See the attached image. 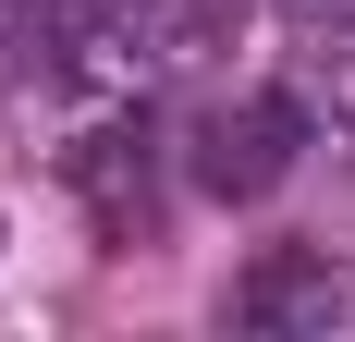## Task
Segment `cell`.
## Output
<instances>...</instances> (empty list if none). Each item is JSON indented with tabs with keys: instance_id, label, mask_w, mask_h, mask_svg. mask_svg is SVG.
Instances as JSON below:
<instances>
[{
	"instance_id": "obj_3",
	"label": "cell",
	"mask_w": 355,
	"mask_h": 342,
	"mask_svg": "<svg viewBox=\"0 0 355 342\" xmlns=\"http://www.w3.org/2000/svg\"><path fill=\"white\" fill-rule=\"evenodd\" d=\"M73 196H86V220H98L110 244H147L159 233V135L147 123H98L86 147H62Z\"/></svg>"
},
{
	"instance_id": "obj_4",
	"label": "cell",
	"mask_w": 355,
	"mask_h": 342,
	"mask_svg": "<svg viewBox=\"0 0 355 342\" xmlns=\"http://www.w3.org/2000/svg\"><path fill=\"white\" fill-rule=\"evenodd\" d=\"M306 37V98H331V123H355V0H282Z\"/></svg>"
},
{
	"instance_id": "obj_1",
	"label": "cell",
	"mask_w": 355,
	"mask_h": 342,
	"mask_svg": "<svg viewBox=\"0 0 355 342\" xmlns=\"http://www.w3.org/2000/svg\"><path fill=\"white\" fill-rule=\"evenodd\" d=\"M294 147H306V98H282V86H257V98H220L209 123H196V183H209L220 208H257L270 183L294 171Z\"/></svg>"
},
{
	"instance_id": "obj_2",
	"label": "cell",
	"mask_w": 355,
	"mask_h": 342,
	"mask_svg": "<svg viewBox=\"0 0 355 342\" xmlns=\"http://www.w3.org/2000/svg\"><path fill=\"white\" fill-rule=\"evenodd\" d=\"M343 257L331 244H257L245 269H233V294H220V318L233 330H331L343 318Z\"/></svg>"
}]
</instances>
